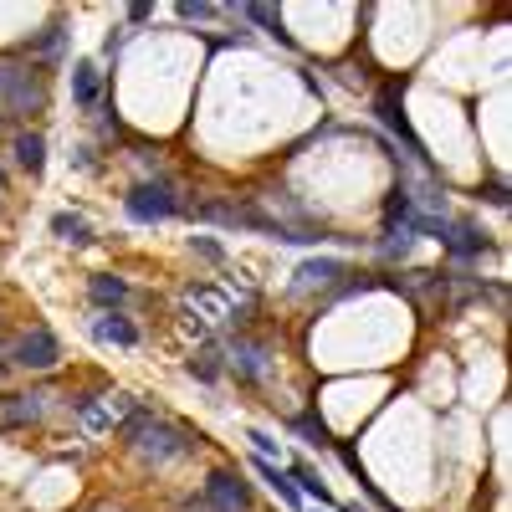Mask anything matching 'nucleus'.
<instances>
[{"label": "nucleus", "mask_w": 512, "mask_h": 512, "mask_svg": "<svg viewBox=\"0 0 512 512\" xmlns=\"http://www.w3.org/2000/svg\"><path fill=\"white\" fill-rule=\"evenodd\" d=\"M16 164L26 169V175H41V169H47V139H41L36 128H21L16 134Z\"/></svg>", "instance_id": "12"}, {"label": "nucleus", "mask_w": 512, "mask_h": 512, "mask_svg": "<svg viewBox=\"0 0 512 512\" xmlns=\"http://www.w3.org/2000/svg\"><path fill=\"white\" fill-rule=\"evenodd\" d=\"M98 93H103L98 62H77L72 67V98H77V108H98Z\"/></svg>", "instance_id": "13"}, {"label": "nucleus", "mask_w": 512, "mask_h": 512, "mask_svg": "<svg viewBox=\"0 0 512 512\" xmlns=\"http://www.w3.org/2000/svg\"><path fill=\"white\" fill-rule=\"evenodd\" d=\"M441 241H446L451 256H461V262H472V256H482V251L492 246L487 231H477L472 221H451V226H441Z\"/></svg>", "instance_id": "10"}, {"label": "nucleus", "mask_w": 512, "mask_h": 512, "mask_svg": "<svg viewBox=\"0 0 512 512\" xmlns=\"http://www.w3.org/2000/svg\"><path fill=\"white\" fill-rule=\"evenodd\" d=\"M236 318V297L226 287H190L185 292V323L195 333H210V328H221Z\"/></svg>", "instance_id": "4"}, {"label": "nucleus", "mask_w": 512, "mask_h": 512, "mask_svg": "<svg viewBox=\"0 0 512 512\" xmlns=\"http://www.w3.org/2000/svg\"><path fill=\"white\" fill-rule=\"evenodd\" d=\"M226 369L241 379V384H262L272 374V349L267 344H256V338H231V344L221 349Z\"/></svg>", "instance_id": "8"}, {"label": "nucleus", "mask_w": 512, "mask_h": 512, "mask_svg": "<svg viewBox=\"0 0 512 512\" xmlns=\"http://www.w3.org/2000/svg\"><path fill=\"white\" fill-rule=\"evenodd\" d=\"M52 236H57L62 246H88V241H93V226H88V216L57 210V216H52Z\"/></svg>", "instance_id": "15"}, {"label": "nucleus", "mask_w": 512, "mask_h": 512, "mask_svg": "<svg viewBox=\"0 0 512 512\" xmlns=\"http://www.w3.org/2000/svg\"><path fill=\"white\" fill-rule=\"evenodd\" d=\"M88 297H93V303H98L103 313H118V308L128 303V282L103 272V277H93V282H88Z\"/></svg>", "instance_id": "14"}, {"label": "nucleus", "mask_w": 512, "mask_h": 512, "mask_svg": "<svg viewBox=\"0 0 512 512\" xmlns=\"http://www.w3.org/2000/svg\"><path fill=\"white\" fill-rule=\"evenodd\" d=\"M57 359H62V344H57V333L52 328H26V333H16L11 338V369H31V374H47V369H57Z\"/></svg>", "instance_id": "5"}, {"label": "nucleus", "mask_w": 512, "mask_h": 512, "mask_svg": "<svg viewBox=\"0 0 512 512\" xmlns=\"http://www.w3.org/2000/svg\"><path fill=\"white\" fill-rule=\"evenodd\" d=\"M123 446L134 451L139 461L164 466V461H175V456H190V451L200 446V436L190 441L180 425H169V420H159V415H149V410H134V415L123 420Z\"/></svg>", "instance_id": "1"}, {"label": "nucleus", "mask_w": 512, "mask_h": 512, "mask_svg": "<svg viewBox=\"0 0 512 512\" xmlns=\"http://www.w3.org/2000/svg\"><path fill=\"white\" fill-rule=\"evenodd\" d=\"M292 431H297V436H308V446H318V451L333 446V441H328V425H323L318 415H297V420H292Z\"/></svg>", "instance_id": "22"}, {"label": "nucleus", "mask_w": 512, "mask_h": 512, "mask_svg": "<svg viewBox=\"0 0 512 512\" xmlns=\"http://www.w3.org/2000/svg\"><path fill=\"white\" fill-rule=\"evenodd\" d=\"M333 277H344V262H333V256H323V262H303V267H297V292L328 287Z\"/></svg>", "instance_id": "17"}, {"label": "nucleus", "mask_w": 512, "mask_h": 512, "mask_svg": "<svg viewBox=\"0 0 512 512\" xmlns=\"http://www.w3.org/2000/svg\"><path fill=\"white\" fill-rule=\"evenodd\" d=\"M374 113H379V123H390L400 139H410V149L420 154V144H415V134H410V123H405V113H400V103H395V93H384V98L374 103Z\"/></svg>", "instance_id": "19"}, {"label": "nucleus", "mask_w": 512, "mask_h": 512, "mask_svg": "<svg viewBox=\"0 0 512 512\" xmlns=\"http://www.w3.org/2000/svg\"><path fill=\"white\" fill-rule=\"evenodd\" d=\"M287 477L297 482V492H308V497H318V507H328V502H333V497H328V487H323V477L313 472V466H303V461H297V466H292Z\"/></svg>", "instance_id": "20"}, {"label": "nucleus", "mask_w": 512, "mask_h": 512, "mask_svg": "<svg viewBox=\"0 0 512 512\" xmlns=\"http://www.w3.org/2000/svg\"><path fill=\"white\" fill-rule=\"evenodd\" d=\"M88 333L98 338V344H113V349H139V328L128 323L123 313H98L88 323Z\"/></svg>", "instance_id": "11"}, {"label": "nucleus", "mask_w": 512, "mask_h": 512, "mask_svg": "<svg viewBox=\"0 0 512 512\" xmlns=\"http://www.w3.org/2000/svg\"><path fill=\"white\" fill-rule=\"evenodd\" d=\"M47 410H52V390H11V395H0V436L47 420Z\"/></svg>", "instance_id": "7"}, {"label": "nucleus", "mask_w": 512, "mask_h": 512, "mask_svg": "<svg viewBox=\"0 0 512 512\" xmlns=\"http://www.w3.org/2000/svg\"><path fill=\"white\" fill-rule=\"evenodd\" d=\"M318 512H333V507H318Z\"/></svg>", "instance_id": "30"}, {"label": "nucleus", "mask_w": 512, "mask_h": 512, "mask_svg": "<svg viewBox=\"0 0 512 512\" xmlns=\"http://www.w3.org/2000/svg\"><path fill=\"white\" fill-rule=\"evenodd\" d=\"M123 205H128V216L144 221V226L180 216V200H175V190H169L164 180H144V185H134V190L123 195Z\"/></svg>", "instance_id": "6"}, {"label": "nucleus", "mask_w": 512, "mask_h": 512, "mask_svg": "<svg viewBox=\"0 0 512 512\" xmlns=\"http://www.w3.org/2000/svg\"><path fill=\"white\" fill-rule=\"evenodd\" d=\"M0 108L16 118L41 113L47 108V72L31 62H16V57H0Z\"/></svg>", "instance_id": "2"}, {"label": "nucleus", "mask_w": 512, "mask_h": 512, "mask_svg": "<svg viewBox=\"0 0 512 512\" xmlns=\"http://www.w3.org/2000/svg\"><path fill=\"white\" fill-rule=\"evenodd\" d=\"M0 195H6V169H0Z\"/></svg>", "instance_id": "28"}, {"label": "nucleus", "mask_w": 512, "mask_h": 512, "mask_svg": "<svg viewBox=\"0 0 512 512\" xmlns=\"http://www.w3.org/2000/svg\"><path fill=\"white\" fill-rule=\"evenodd\" d=\"M62 47H67V31H62V21H52V26H41V36H31L26 41V52H36V57H62Z\"/></svg>", "instance_id": "18"}, {"label": "nucleus", "mask_w": 512, "mask_h": 512, "mask_svg": "<svg viewBox=\"0 0 512 512\" xmlns=\"http://www.w3.org/2000/svg\"><path fill=\"white\" fill-rule=\"evenodd\" d=\"M338 512H359V507H338Z\"/></svg>", "instance_id": "29"}, {"label": "nucleus", "mask_w": 512, "mask_h": 512, "mask_svg": "<svg viewBox=\"0 0 512 512\" xmlns=\"http://www.w3.org/2000/svg\"><path fill=\"white\" fill-rule=\"evenodd\" d=\"M190 246H195V251L205 256V262H226V251H221L216 241H210V236H190Z\"/></svg>", "instance_id": "24"}, {"label": "nucleus", "mask_w": 512, "mask_h": 512, "mask_svg": "<svg viewBox=\"0 0 512 512\" xmlns=\"http://www.w3.org/2000/svg\"><path fill=\"white\" fill-rule=\"evenodd\" d=\"M154 16V6H144V0H139V6H128V21H149Z\"/></svg>", "instance_id": "27"}, {"label": "nucleus", "mask_w": 512, "mask_h": 512, "mask_svg": "<svg viewBox=\"0 0 512 512\" xmlns=\"http://www.w3.org/2000/svg\"><path fill=\"white\" fill-rule=\"evenodd\" d=\"M256 472H262V482H267V487H272L287 507H303V492H297V482H292L287 472H277V466H272L267 456H256Z\"/></svg>", "instance_id": "16"}, {"label": "nucleus", "mask_w": 512, "mask_h": 512, "mask_svg": "<svg viewBox=\"0 0 512 512\" xmlns=\"http://www.w3.org/2000/svg\"><path fill=\"white\" fill-rule=\"evenodd\" d=\"M241 16H246V21H256V26H267V31H277V26H282V21H277V11H272V6H246V11H241Z\"/></svg>", "instance_id": "23"}, {"label": "nucleus", "mask_w": 512, "mask_h": 512, "mask_svg": "<svg viewBox=\"0 0 512 512\" xmlns=\"http://www.w3.org/2000/svg\"><path fill=\"white\" fill-rule=\"evenodd\" d=\"M134 395L128 390H103V395H88V400H77V425L88 436H108V431H123V420L134 415Z\"/></svg>", "instance_id": "3"}, {"label": "nucleus", "mask_w": 512, "mask_h": 512, "mask_svg": "<svg viewBox=\"0 0 512 512\" xmlns=\"http://www.w3.org/2000/svg\"><path fill=\"white\" fill-rule=\"evenodd\" d=\"M221 369H226L221 349H200V354L190 359V374H195V379H205V384H216V379H221Z\"/></svg>", "instance_id": "21"}, {"label": "nucleus", "mask_w": 512, "mask_h": 512, "mask_svg": "<svg viewBox=\"0 0 512 512\" xmlns=\"http://www.w3.org/2000/svg\"><path fill=\"white\" fill-rule=\"evenodd\" d=\"M180 16H185V21H210V16H216V6H195V0H185Z\"/></svg>", "instance_id": "25"}, {"label": "nucleus", "mask_w": 512, "mask_h": 512, "mask_svg": "<svg viewBox=\"0 0 512 512\" xmlns=\"http://www.w3.org/2000/svg\"><path fill=\"white\" fill-rule=\"evenodd\" d=\"M200 507H205V512H246V507H251V487H246L236 472H210Z\"/></svg>", "instance_id": "9"}, {"label": "nucleus", "mask_w": 512, "mask_h": 512, "mask_svg": "<svg viewBox=\"0 0 512 512\" xmlns=\"http://www.w3.org/2000/svg\"><path fill=\"white\" fill-rule=\"evenodd\" d=\"M246 441H251V446H256V451H262V456H272V451H277V446H282V441H272V436H267V431H246Z\"/></svg>", "instance_id": "26"}]
</instances>
